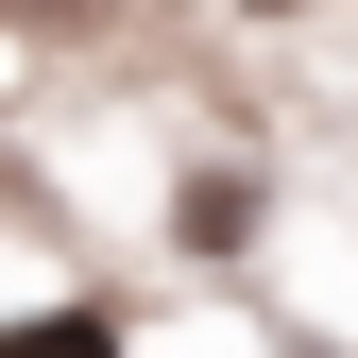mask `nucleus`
<instances>
[{
    "label": "nucleus",
    "instance_id": "nucleus-1",
    "mask_svg": "<svg viewBox=\"0 0 358 358\" xmlns=\"http://www.w3.org/2000/svg\"><path fill=\"white\" fill-rule=\"evenodd\" d=\"M0 358H120L103 307H52V324H0Z\"/></svg>",
    "mask_w": 358,
    "mask_h": 358
}]
</instances>
